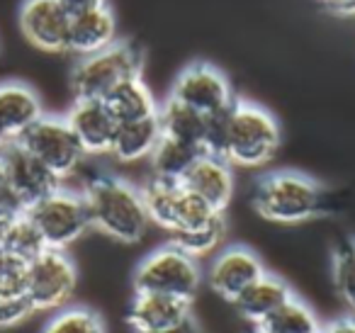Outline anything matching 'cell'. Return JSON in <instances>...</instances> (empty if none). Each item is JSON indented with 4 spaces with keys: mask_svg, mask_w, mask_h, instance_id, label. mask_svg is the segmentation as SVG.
I'll return each instance as SVG.
<instances>
[{
    "mask_svg": "<svg viewBox=\"0 0 355 333\" xmlns=\"http://www.w3.org/2000/svg\"><path fill=\"white\" fill-rule=\"evenodd\" d=\"M42 333H107L98 311L85 307H64L51 314Z\"/></svg>",
    "mask_w": 355,
    "mask_h": 333,
    "instance_id": "cell-28",
    "label": "cell"
},
{
    "mask_svg": "<svg viewBox=\"0 0 355 333\" xmlns=\"http://www.w3.org/2000/svg\"><path fill=\"white\" fill-rule=\"evenodd\" d=\"M107 108L117 117V122H137V119L156 117L158 114V100L153 98L151 88L144 83L141 76L124 80L122 85L107 95Z\"/></svg>",
    "mask_w": 355,
    "mask_h": 333,
    "instance_id": "cell-22",
    "label": "cell"
},
{
    "mask_svg": "<svg viewBox=\"0 0 355 333\" xmlns=\"http://www.w3.org/2000/svg\"><path fill=\"white\" fill-rule=\"evenodd\" d=\"M261 275H266V265L256 250L248 246H227L214 253L205 282L217 297L234 304Z\"/></svg>",
    "mask_w": 355,
    "mask_h": 333,
    "instance_id": "cell-11",
    "label": "cell"
},
{
    "mask_svg": "<svg viewBox=\"0 0 355 333\" xmlns=\"http://www.w3.org/2000/svg\"><path fill=\"white\" fill-rule=\"evenodd\" d=\"M193 318V302L153 292H134L127 309V323L134 333H158Z\"/></svg>",
    "mask_w": 355,
    "mask_h": 333,
    "instance_id": "cell-15",
    "label": "cell"
},
{
    "mask_svg": "<svg viewBox=\"0 0 355 333\" xmlns=\"http://www.w3.org/2000/svg\"><path fill=\"white\" fill-rule=\"evenodd\" d=\"M71 17L59 0H25L20 8V30L32 46L49 54L69 49Z\"/></svg>",
    "mask_w": 355,
    "mask_h": 333,
    "instance_id": "cell-13",
    "label": "cell"
},
{
    "mask_svg": "<svg viewBox=\"0 0 355 333\" xmlns=\"http://www.w3.org/2000/svg\"><path fill=\"white\" fill-rule=\"evenodd\" d=\"M114 42H117V20H114V12L110 6L71 17L69 49L66 51L76 54L78 59L107 49Z\"/></svg>",
    "mask_w": 355,
    "mask_h": 333,
    "instance_id": "cell-17",
    "label": "cell"
},
{
    "mask_svg": "<svg viewBox=\"0 0 355 333\" xmlns=\"http://www.w3.org/2000/svg\"><path fill=\"white\" fill-rule=\"evenodd\" d=\"M0 158H3V166H6L10 192L20 200L25 212L40 200H44L46 195H51L56 187H61L59 178L17 142L3 148Z\"/></svg>",
    "mask_w": 355,
    "mask_h": 333,
    "instance_id": "cell-12",
    "label": "cell"
},
{
    "mask_svg": "<svg viewBox=\"0 0 355 333\" xmlns=\"http://www.w3.org/2000/svg\"><path fill=\"white\" fill-rule=\"evenodd\" d=\"M15 142L25 146L37 161L44 163L61 182L73 176L85 158L66 117H56V114H42Z\"/></svg>",
    "mask_w": 355,
    "mask_h": 333,
    "instance_id": "cell-9",
    "label": "cell"
},
{
    "mask_svg": "<svg viewBox=\"0 0 355 333\" xmlns=\"http://www.w3.org/2000/svg\"><path fill=\"white\" fill-rule=\"evenodd\" d=\"M256 328L263 333H321L324 326H321L314 309L306 302H302L297 294H292L280 309H275V311Z\"/></svg>",
    "mask_w": 355,
    "mask_h": 333,
    "instance_id": "cell-24",
    "label": "cell"
},
{
    "mask_svg": "<svg viewBox=\"0 0 355 333\" xmlns=\"http://www.w3.org/2000/svg\"><path fill=\"white\" fill-rule=\"evenodd\" d=\"M200 260L180 250L175 244L158 246L139 260L134 270V292H153L193 302L202 287Z\"/></svg>",
    "mask_w": 355,
    "mask_h": 333,
    "instance_id": "cell-5",
    "label": "cell"
},
{
    "mask_svg": "<svg viewBox=\"0 0 355 333\" xmlns=\"http://www.w3.org/2000/svg\"><path fill=\"white\" fill-rule=\"evenodd\" d=\"M324 12L334 17H355V0H316Z\"/></svg>",
    "mask_w": 355,
    "mask_h": 333,
    "instance_id": "cell-32",
    "label": "cell"
},
{
    "mask_svg": "<svg viewBox=\"0 0 355 333\" xmlns=\"http://www.w3.org/2000/svg\"><path fill=\"white\" fill-rule=\"evenodd\" d=\"M321 333H355V314L334 318V321H329L321 328Z\"/></svg>",
    "mask_w": 355,
    "mask_h": 333,
    "instance_id": "cell-34",
    "label": "cell"
},
{
    "mask_svg": "<svg viewBox=\"0 0 355 333\" xmlns=\"http://www.w3.org/2000/svg\"><path fill=\"white\" fill-rule=\"evenodd\" d=\"M27 216L37 226L46 248L66 250L78 239H83L85 231H90V216L83 192L66 190L64 185L56 187L37 205H32L27 210Z\"/></svg>",
    "mask_w": 355,
    "mask_h": 333,
    "instance_id": "cell-7",
    "label": "cell"
},
{
    "mask_svg": "<svg viewBox=\"0 0 355 333\" xmlns=\"http://www.w3.org/2000/svg\"><path fill=\"white\" fill-rule=\"evenodd\" d=\"M158 124H161V134L166 139H175V142L190 144V146L205 151V132H207L205 114L175 103L173 98H166L158 105Z\"/></svg>",
    "mask_w": 355,
    "mask_h": 333,
    "instance_id": "cell-21",
    "label": "cell"
},
{
    "mask_svg": "<svg viewBox=\"0 0 355 333\" xmlns=\"http://www.w3.org/2000/svg\"><path fill=\"white\" fill-rule=\"evenodd\" d=\"M27 263L0 250V297H25Z\"/></svg>",
    "mask_w": 355,
    "mask_h": 333,
    "instance_id": "cell-29",
    "label": "cell"
},
{
    "mask_svg": "<svg viewBox=\"0 0 355 333\" xmlns=\"http://www.w3.org/2000/svg\"><path fill=\"white\" fill-rule=\"evenodd\" d=\"M78 284V270L66 250L44 248L27 263L25 297L37 311H59L69 307Z\"/></svg>",
    "mask_w": 355,
    "mask_h": 333,
    "instance_id": "cell-8",
    "label": "cell"
},
{
    "mask_svg": "<svg viewBox=\"0 0 355 333\" xmlns=\"http://www.w3.org/2000/svg\"><path fill=\"white\" fill-rule=\"evenodd\" d=\"M42 114V100L30 85L17 80L0 83V124L12 142L20 139Z\"/></svg>",
    "mask_w": 355,
    "mask_h": 333,
    "instance_id": "cell-18",
    "label": "cell"
},
{
    "mask_svg": "<svg viewBox=\"0 0 355 333\" xmlns=\"http://www.w3.org/2000/svg\"><path fill=\"white\" fill-rule=\"evenodd\" d=\"M144 54L132 42L117 40L107 49L80 56L71 71V90L76 100H107L117 85L141 76Z\"/></svg>",
    "mask_w": 355,
    "mask_h": 333,
    "instance_id": "cell-4",
    "label": "cell"
},
{
    "mask_svg": "<svg viewBox=\"0 0 355 333\" xmlns=\"http://www.w3.org/2000/svg\"><path fill=\"white\" fill-rule=\"evenodd\" d=\"M292 294L295 292H292V287L285 280L277 278V275L266 273L234 302V307H236L239 316H241L243 321H248L256 328V326H261L275 309H280Z\"/></svg>",
    "mask_w": 355,
    "mask_h": 333,
    "instance_id": "cell-19",
    "label": "cell"
},
{
    "mask_svg": "<svg viewBox=\"0 0 355 333\" xmlns=\"http://www.w3.org/2000/svg\"><path fill=\"white\" fill-rule=\"evenodd\" d=\"M35 314L27 297H0V331L17 328Z\"/></svg>",
    "mask_w": 355,
    "mask_h": 333,
    "instance_id": "cell-30",
    "label": "cell"
},
{
    "mask_svg": "<svg viewBox=\"0 0 355 333\" xmlns=\"http://www.w3.org/2000/svg\"><path fill=\"white\" fill-rule=\"evenodd\" d=\"M334 287L350 314H355V236H343L331 250Z\"/></svg>",
    "mask_w": 355,
    "mask_h": 333,
    "instance_id": "cell-26",
    "label": "cell"
},
{
    "mask_svg": "<svg viewBox=\"0 0 355 333\" xmlns=\"http://www.w3.org/2000/svg\"><path fill=\"white\" fill-rule=\"evenodd\" d=\"M224 234H227V221H224V214L214 216L209 224L200 226V229L193 231H183V234L171 236V244H175L180 250H185L188 255H193L195 260L207 258L214 250H219L224 241Z\"/></svg>",
    "mask_w": 355,
    "mask_h": 333,
    "instance_id": "cell-27",
    "label": "cell"
},
{
    "mask_svg": "<svg viewBox=\"0 0 355 333\" xmlns=\"http://www.w3.org/2000/svg\"><path fill=\"white\" fill-rule=\"evenodd\" d=\"M205 151H200L198 146H190V144L175 142V139L161 137L158 146L151 153V176L166 178V180H183V176L190 171L195 161L202 156Z\"/></svg>",
    "mask_w": 355,
    "mask_h": 333,
    "instance_id": "cell-23",
    "label": "cell"
},
{
    "mask_svg": "<svg viewBox=\"0 0 355 333\" xmlns=\"http://www.w3.org/2000/svg\"><path fill=\"white\" fill-rule=\"evenodd\" d=\"M83 200L90 229L119 244H139L148 229V214L139 185L119 176H95L85 182Z\"/></svg>",
    "mask_w": 355,
    "mask_h": 333,
    "instance_id": "cell-1",
    "label": "cell"
},
{
    "mask_svg": "<svg viewBox=\"0 0 355 333\" xmlns=\"http://www.w3.org/2000/svg\"><path fill=\"white\" fill-rule=\"evenodd\" d=\"M161 124L156 117L137 119V122H119L114 132V142L110 148V156L119 163H139L151 158L153 148L161 142Z\"/></svg>",
    "mask_w": 355,
    "mask_h": 333,
    "instance_id": "cell-20",
    "label": "cell"
},
{
    "mask_svg": "<svg viewBox=\"0 0 355 333\" xmlns=\"http://www.w3.org/2000/svg\"><path fill=\"white\" fill-rule=\"evenodd\" d=\"M251 333H263V331H258V328H253V331Z\"/></svg>",
    "mask_w": 355,
    "mask_h": 333,
    "instance_id": "cell-37",
    "label": "cell"
},
{
    "mask_svg": "<svg viewBox=\"0 0 355 333\" xmlns=\"http://www.w3.org/2000/svg\"><path fill=\"white\" fill-rule=\"evenodd\" d=\"M158 333H200V331H198V326H195V321H193V318H190V321L180 323V326H175V328H168V331H158Z\"/></svg>",
    "mask_w": 355,
    "mask_h": 333,
    "instance_id": "cell-35",
    "label": "cell"
},
{
    "mask_svg": "<svg viewBox=\"0 0 355 333\" xmlns=\"http://www.w3.org/2000/svg\"><path fill=\"white\" fill-rule=\"evenodd\" d=\"M66 122L76 134L85 156L110 153L119 122L105 100H76L66 112Z\"/></svg>",
    "mask_w": 355,
    "mask_h": 333,
    "instance_id": "cell-14",
    "label": "cell"
},
{
    "mask_svg": "<svg viewBox=\"0 0 355 333\" xmlns=\"http://www.w3.org/2000/svg\"><path fill=\"white\" fill-rule=\"evenodd\" d=\"M168 98L205 117H212L232 108L236 95H234L227 74H222L217 66L207 61H193L175 76Z\"/></svg>",
    "mask_w": 355,
    "mask_h": 333,
    "instance_id": "cell-10",
    "label": "cell"
},
{
    "mask_svg": "<svg viewBox=\"0 0 355 333\" xmlns=\"http://www.w3.org/2000/svg\"><path fill=\"white\" fill-rule=\"evenodd\" d=\"M183 187L209 205L214 212H227L234 197V168L224 158L202 153L183 176Z\"/></svg>",
    "mask_w": 355,
    "mask_h": 333,
    "instance_id": "cell-16",
    "label": "cell"
},
{
    "mask_svg": "<svg viewBox=\"0 0 355 333\" xmlns=\"http://www.w3.org/2000/svg\"><path fill=\"white\" fill-rule=\"evenodd\" d=\"M10 144H12V139L8 137V132L3 129V124H0V151H3L6 146H10Z\"/></svg>",
    "mask_w": 355,
    "mask_h": 333,
    "instance_id": "cell-36",
    "label": "cell"
},
{
    "mask_svg": "<svg viewBox=\"0 0 355 333\" xmlns=\"http://www.w3.org/2000/svg\"><path fill=\"white\" fill-rule=\"evenodd\" d=\"M139 190H141L148 221L161 226L171 236L200 229V226L209 224L214 216L222 214V212H214L209 205H205L193 192L185 190L183 182L178 180L148 176V180L139 185Z\"/></svg>",
    "mask_w": 355,
    "mask_h": 333,
    "instance_id": "cell-6",
    "label": "cell"
},
{
    "mask_svg": "<svg viewBox=\"0 0 355 333\" xmlns=\"http://www.w3.org/2000/svg\"><path fill=\"white\" fill-rule=\"evenodd\" d=\"M253 210L272 224H302L326 212L324 185L300 171H272L256 180L251 192Z\"/></svg>",
    "mask_w": 355,
    "mask_h": 333,
    "instance_id": "cell-2",
    "label": "cell"
},
{
    "mask_svg": "<svg viewBox=\"0 0 355 333\" xmlns=\"http://www.w3.org/2000/svg\"><path fill=\"white\" fill-rule=\"evenodd\" d=\"M44 248V241H42L37 226L32 224V219L27 216V212H22L15 219L0 226V250L3 253L12 255V258L22 260V263H30Z\"/></svg>",
    "mask_w": 355,
    "mask_h": 333,
    "instance_id": "cell-25",
    "label": "cell"
},
{
    "mask_svg": "<svg viewBox=\"0 0 355 333\" xmlns=\"http://www.w3.org/2000/svg\"><path fill=\"white\" fill-rule=\"evenodd\" d=\"M280 151V124L268 108L236 98L224 119L222 158L232 168H261Z\"/></svg>",
    "mask_w": 355,
    "mask_h": 333,
    "instance_id": "cell-3",
    "label": "cell"
},
{
    "mask_svg": "<svg viewBox=\"0 0 355 333\" xmlns=\"http://www.w3.org/2000/svg\"><path fill=\"white\" fill-rule=\"evenodd\" d=\"M22 212H25V207H22L20 200L10 192L6 166H3V158H0V226L6 224V221L15 219V216L22 214Z\"/></svg>",
    "mask_w": 355,
    "mask_h": 333,
    "instance_id": "cell-31",
    "label": "cell"
},
{
    "mask_svg": "<svg viewBox=\"0 0 355 333\" xmlns=\"http://www.w3.org/2000/svg\"><path fill=\"white\" fill-rule=\"evenodd\" d=\"M59 6L69 12V17L83 15V12H90L95 8L107 6V0H59Z\"/></svg>",
    "mask_w": 355,
    "mask_h": 333,
    "instance_id": "cell-33",
    "label": "cell"
}]
</instances>
